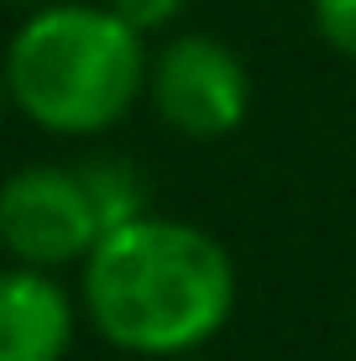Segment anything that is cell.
<instances>
[{
    "mask_svg": "<svg viewBox=\"0 0 356 361\" xmlns=\"http://www.w3.org/2000/svg\"><path fill=\"white\" fill-rule=\"evenodd\" d=\"M84 319L131 356H189L226 330L236 309V262L210 231L142 215L105 231L84 257Z\"/></svg>",
    "mask_w": 356,
    "mask_h": 361,
    "instance_id": "obj_1",
    "label": "cell"
},
{
    "mask_svg": "<svg viewBox=\"0 0 356 361\" xmlns=\"http://www.w3.org/2000/svg\"><path fill=\"white\" fill-rule=\"evenodd\" d=\"M142 32L110 6H37L6 47L11 105L53 136H100L147 90Z\"/></svg>",
    "mask_w": 356,
    "mask_h": 361,
    "instance_id": "obj_2",
    "label": "cell"
},
{
    "mask_svg": "<svg viewBox=\"0 0 356 361\" xmlns=\"http://www.w3.org/2000/svg\"><path fill=\"white\" fill-rule=\"evenodd\" d=\"M94 241H100V220L79 168L32 163L0 183V246L21 267H73L94 252Z\"/></svg>",
    "mask_w": 356,
    "mask_h": 361,
    "instance_id": "obj_3",
    "label": "cell"
},
{
    "mask_svg": "<svg viewBox=\"0 0 356 361\" xmlns=\"http://www.w3.org/2000/svg\"><path fill=\"white\" fill-rule=\"evenodd\" d=\"M147 94H152V110L163 116V126H173L178 136H194V142L231 136L252 110L247 63L220 37H204V32L173 37L152 58Z\"/></svg>",
    "mask_w": 356,
    "mask_h": 361,
    "instance_id": "obj_4",
    "label": "cell"
},
{
    "mask_svg": "<svg viewBox=\"0 0 356 361\" xmlns=\"http://www.w3.org/2000/svg\"><path fill=\"white\" fill-rule=\"evenodd\" d=\"M79 309L42 267H0V361H63Z\"/></svg>",
    "mask_w": 356,
    "mask_h": 361,
    "instance_id": "obj_5",
    "label": "cell"
},
{
    "mask_svg": "<svg viewBox=\"0 0 356 361\" xmlns=\"http://www.w3.org/2000/svg\"><path fill=\"white\" fill-rule=\"evenodd\" d=\"M79 178H84L90 204H94L100 235L131 226V220H142V215H152V209H147V178L137 173V163H126V157L100 152V157H90V163H79Z\"/></svg>",
    "mask_w": 356,
    "mask_h": 361,
    "instance_id": "obj_6",
    "label": "cell"
},
{
    "mask_svg": "<svg viewBox=\"0 0 356 361\" xmlns=\"http://www.w3.org/2000/svg\"><path fill=\"white\" fill-rule=\"evenodd\" d=\"M314 27L336 53L356 58V0H314Z\"/></svg>",
    "mask_w": 356,
    "mask_h": 361,
    "instance_id": "obj_7",
    "label": "cell"
},
{
    "mask_svg": "<svg viewBox=\"0 0 356 361\" xmlns=\"http://www.w3.org/2000/svg\"><path fill=\"white\" fill-rule=\"evenodd\" d=\"M105 6L116 11L126 27H137L147 37V32H163L168 21H178V11L189 6V0H105Z\"/></svg>",
    "mask_w": 356,
    "mask_h": 361,
    "instance_id": "obj_8",
    "label": "cell"
},
{
    "mask_svg": "<svg viewBox=\"0 0 356 361\" xmlns=\"http://www.w3.org/2000/svg\"><path fill=\"white\" fill-rule=\"evenodd\" d=\"M6 105H11V90H6V68H0V121H6Z\"/></svg>",
    "mask_w": 356,
    "mask_h": 361,
    "instance_id": "obj_9",
    "label": "cell"
},
{
    "mask_svg": "<svg viewBox=\"0 0 356 361\" xmlns=\"http://www.w3.org/2000/svg\"><path fill=\"white\" fill-rule=\"evenodd\" d=\"M0 6H53V0H0Z\"/></svg>",
    "mask_w": 356,
    "mask_h": 361,
    "instance_id": "obj_10",
    "label": "cell"
},
{
    "mask_svg": "<svg viewBox=\"0 0 356 361\" xmlns=\"http://www.w3.org/2000/svg\"><path fill=\"white\" fill-rule=\"evenodd\" d=\"M168 361H204L200 351H189V356H168Z\"/></svg>",
    "mask_w": 356,
    "mask_h": 361,
    "instance_id": "obj_11",
    "label": "cell"
}]
</instances>
